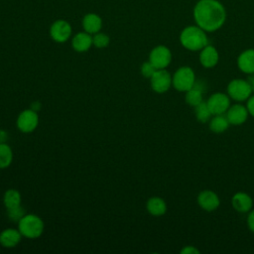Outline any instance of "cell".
<instances>
[{
	"instance_id": "13",
	"label": "cell",
	"mask_w": 254,
	"mask_h": 254,
	"mask_svg": "<svg viewBox=\"0 0 254 254\" xmlns=\"http://www.w3.org/2000/svg\"><path fill=\"white\" fill-rule=\"evenodd\" d=\"M198 60L203 67L212 68L218 64L219 54L213 46L206 45L203 49L199 51Z\"/></svg>"
},
{
	"instance_id": "34",
	"label": "cell",
	"mask_w": 254,
	"mask_h": 254,
	"mask_svg": "<svg viewBox=\"0 0 254 254\" xmlns=\"http://www.w3.org/2000/svg\"><path fill=\"white\" fill-rule=\"evenodd\" d=\"M0 245H1V244H0Z\"/></svg>"
},
{
	"instance_id": "33",
	"label": "cell",
	"mask_w": 254,
	"mask_h": 254,
	"mask_svg": "<svg viewBox=\"0 0 254 254\" xmlns=\"http://www.w3.org/2000/svg\"><path fill=\"white\" fill-rule=\"evenodd\" d=\"M247 80H248V82H249V84H250V86L252 88V92L254 93V73L253 74H249Z\"/></svg>"
},
{
	"instance_id": "23",
	"label": "cell",
	"mask_w": 254,
	"mask_h": 254,
	"mask_svg": "<svg viewBox=\"0 0 254 254\" xmlns=\"http://www.w3.org/2000/svg\"><path fill=\"white\" fill-rule=\"evenodd\" d=\"M194 108V115L198 122L200 123H207L209 122L210 118L213 116L210 109L207 106L206 101H202L198 105H196Z\"/></svg>"
},
{
	"instance_id": "3",
	"label": "cell",
	"mask_w": 254,
	"mask_h": 254,
	"mask_svg": "<svg viewBox=\"0 0 254 254\" xmlns=\"http://www.w3.org/2000/svg\"><path fill=\"white\" fill-rule=\"evenodd\" d=\"M44 221L36 214H25L18 221V229L22 236L30 239L40 237L44 232Z\"/></svg>"
},
{
	"instance_id": "7",
	"label": "cell",
	"mask_w": 254,
	"mask_h": 254,
	"mask_svg": "<svg viewBox=\"0 0 254 254\" xmlns=\"http://www.w3.org/2000/svg\"><path fill=\"white\" fill-rule=\"evenodd\" d=\"M206 103L212 115L225 114L230 106V97L227 93L214 92L207 98Z\"/></svg>"
},
{
	"instance_id": "10",
	"label": "cell",
	"mask_w": 254,
	"mask_h": 254,
	"mask_svg": "<svg viewBox=\"0 0 254 254\" xmlns=\"http://www.w3.org/2000/svg\"><path fill=\"white\" fill-rule=\"evenodd\" d=\"M71 35V26L64 20L55 21L50 28V36L57 43L66 42Z\"/></svg>"
},
{
	"instance_id": "28",
	"label": "cell",
	"mask_w": 254,
	"mask_h": 254,
	"mask_svg": "<svg viewBox=\"0 0 254 254\" xmlns=\"http://www.w3.org/2000/svg\"><path fill=\"white\" fill-rule=\"evenodd\" d=\"M247 225L251 232L254 233V209H251L247 215Z\"/></svg>"
},
{
	"instance_id": "17",
	"label": "cell",
	"mask_w": 254,
	"mask_h": 254,
	"mask_svg": "<svg viewBox=\"0 0 254 254\" xmlns=\"http://www.w3.org/2000/svg\"><path fill=\"white\" fill-rule=\"evenodd\" d=\"M22 234L19 229L6 228L0 233V244L6 248H13L21 241Z\"/></svg>"
},
{
	"instance_id": "4",
	"label": "cell",
	"mask_w": 254,
	"mask_h": 254,
	"mask_svg": "<svg viewBox=\"0 0 254 254\" xmlns=\"http://www.w3.org/2000/svg\"><path fill=\"white\" fill-rule=\"evenodd\" d=\"M195 73L190 66L184 65L179 67L172 76V83L176 90L187 92L195 83Z\"/></svg>"
},
{
	"instance_id": "2",
	"label": "cell",
	"mask_w": 254,
	"mask_h": 254,
	"mask_svg": "<svg viewBox=\"0 0 254 254\" xmlns=\"http://www.w3.org/2000/svg\"><path fill=\"white\" fill-rule=\"evenodd\" d=\"M180 43L188 51L198 52L208 45L206 32L195 26H188L180 34Z\"/></svg>"
},
{
	"instance_id": "32",
	"label": "cell",
	"mask_w": 254,
	"mask_h": 254,
	"mask_svg": "<svg viewBox=\"0 0 254 254\" xmlns=\"http://www.w3.org/2000/svg\"><path fill=\"white\" fill-rule=\"evenodd\" d=\"M40 108H41V103H40V101H34V102H32V104H31V109L32 110H34V111H39L40 110Z\"/></svg>"
},
{
	"instance_id": "15",
	"label": "cell",
	"mask_w": 254,
	"mask_h": 254,
	"mask_svg": "<svg viewBox=\"0 0 254 254\" xmlns=\"http://www.w3.org/2000/svg\"><path fill=\"white\" fill-rule=\"evenodd\" d=\"M237 66L248 75L254 73V49H247L238 56Z\"/></svg>"
},
{
	"instance_id": "6",
	"label": "cell",
	"mask_w": 254,
	"mask_h": 254,
	"mask_svg": "<svg viewBox=\"0 0 254 254\" xmlns=\"http://www.w3.org/2000/svg\"><path fill=\"white\" fill-rule=\"evenodd\" d=\"M149 61L157 69H164L168 67L172 62V53L168 47L159 45L150 52Z\"/></svg>"
},
{
	"instance_id": "31",
	"label": "cell",
	"mask_w": 254,
	"mask_h": 254,
	"mask_svg": "<svg viewBox=\"0 0 254 254\" xmlns=\"http://www.w3.org/2000/svg\"><path fill=\"white\" fill-rule=\"evenodd\" d=\"M8 140V133L5 130L0 129V143H6Z\"/></svg>"
},
{
	"instance_id": "20",
	"label": "cell",
	"mask_w": 254,
	"mask_h": 254,
	"mask_svg": "<svg viewBox=\"0 0 254 254\" xmlns=\"http://www.w3.org/2000/svg\"><path fill=\"white\" fill-rule=\"evenodd\" d=\"M82 27L88 34H95L100 31L102 27V20L97 14L88 13L82 19Z\"/></svg>"
},
{
	"instance_id": "26",
	"label": "cell",
	"mask_w": 254,
	"mask_h": 254,
	"mask_svg": "<svg viewBox=\"0 0 254 254\" xmlns=\"http://www.w3.org/2000/svg\"><path fill=\"white\" fill-rule=\"evenodd\" d=\"M7 214L10 220L12 221H16L18 222L26 213H25V209L19 205L16 207H12V208H8L7 209Z\"/></svg>"
},
{
	"instance_id": "18",
	"label": "cell",
	"mask_w": 254,
	"mask_h": 254,
	"mask_svg": "<svg viewBox=\"0 0 254 254\" xmlns=\"http://www.w3.org/2000/svg\"><path fill=\"white\" fill-rule=\"evenodd\" d=\"M71 46L78 53L86 52L92 46V37L87 32L77 33L71 40Z\"/></svg>"
},
{
	"instance_id": "19",
	"label": "cell",
	"mask_w": 254,
	"mask_h": 254,
	"mask_svg": "<svg viewBox=\"0 0 254 254\" xmlns=\"http://www.w3.org/2000/svg\"><path fill=\"white\" fill-rule=\"evenodd\" d=\"M146 208L153 216H162L167 211V203L160 196H152L147 200Z\"/></svg>"
},
{
	"instance_id": "29",
	"label": "cell",
	"mask_w": 254,
	"mask_h": 254,
	"mask_svg": "<svg viewBox=\"0 0 254 254\" xmlns=\"http://www.w3.org/2000/svg\"><path fill=\"white\" fill-rule=\"evenodd\" d=\"M181 253H184V254H199L200 251L194 247V246H185L182 250H181Z\"/></svg>"
},
{
	"instance_id": "30",
	"label": "cell",
	"mask_w": 254,
	"mask_h": 254,
	"mask_svg": "<svg viewBox=\"0 0 254 254\" xmlns=\"http://www.w3.org/2000/svg\"><path fill=\"white\" fill-rule=\"evenodd\" d=\"M246 107L248 109L249 115L254 117V93L247 99V103H246Z\"/></svg>"
},
{
	"instance_id": "5",
	"label": "cell",
	"mask_w": 254,
	"mask_h": 254,
	"mask_svg": "<svg viewBox=\"0 0 254 254\" xmlns=\"http://www.w3.org/2000/svg\"><path fill=\"white\" fill-rule=\"evenodd\" d=\"M227 94L230 99L237 102L247 101V99L253 94L252 88L247 79L234 78L227 84Z\"/></svg>"
},
{
	"instance_id": "14",
	"label": "cell",
	"mask_w": 254,
	"mask_h": 254,
	"mask_svg": "<svg viewBox=\"0 0 254 254\" xmlns=\"http://www.w3.org/2000/svg\"><path fill=\"white\" fill-rule=\"evenodd\" d=\"M231 204L236 211L246 213L252 209L253 199L248 193L244 191H238L233 194L231 198Z\"/></svg>"
},
{
	"instance_id": "12",
	"label": "cell",
	"mask_w": 254,
	"mask_h": 254,
	"mask_svg": "<svg viewBox=\"0 0 254 254\" xmlns=\"http://www.w3.org/2000/svg\"><path fill=\"white\" fill-rule=\"evenodd\" d=\"M225 115L230 125H241L245 123L248 119L249 112L246 105H243L241 103H235L229 106V108L225 112Z\"/></svg>"
},
{
	"instance_id": "11",
	"label": "cell",
	"mask_w": 254,
	"mask_h": 254,
	"mask_svg": "<svg viewBox=\"0 0 254 254\" xmlns=\"http://www.w3.org/2000/svg\"><path fill=\"white\" fill-rule=\"evenodd\" d=\"M196 201L201 209L209 212L217 209L220 205L219 196L211 190H201L196 197Z\"/></svg>"
},
{
	"instance_id": "27",
	"label": "cell",
	"mask_w": 254,
	"mask_h": 254,
	"mask_svg": "<svg viewBox=\"0 0 254 254\" xmlns=\"http://www.w3.org/2000/svg\"><path fill=\"white\" fill-rule=\"evenodd\" d=\"M156 70H157V68L153 65V64L150 61L143 63L141 65V73L144 77L151 78Z\"/></svg>"
},
{
	"instance_id": "25",
	"label": "cell",
	"mask_w": 254,
	"mask_h": 254,
	"mask_svg": "<svg viewBox=\"0 0 254 254\" xmlns=\"http://www.w3.org/2000/svg\"><path fill=\"white\" fill-rule=\"evenodd\" d=\"M94 36L92 37V45L95 46L96 48L99 49H103L105 47H107L109 45V37L104 34V33H100L97 32L95 34H93Z\"/></svg>"
},
{
	"instance_id": "16",
	"label": "cell",
	"mask_w": 254,
	"mask_h": 254,
	"mask_svg": "<svg viewBox=\"0 0 254 254\" xmlns=\"http://www.w3.org/2000/svg\"><path fill=\"white\" fill-rule=\"evenodd\" d=\"M205 86L200 81H195L192 88L186 92L185 100L188 105L191 107H195L199 103L203 101V93L205 91Z\"/></svg>"
},
{
	"instance_id": "9",
	"label": "cell",
	"mask_w": 254,
	"mask_h": 254,
	"mask_svg": "<svg viewBox=\"0 0 254 254\" xmlns=\"http://www.w3.org/2000/svg\"><path fill=\"white\" fill-rule=\"evenodd\" d=\"M39 124V116L36 111L26 109L22 111L17 118V127L23 133L33 132Z\"/></svg>"
},
{
	"instance_id": "8",
	"label": "cell",
	"mask_w": 254,
	"mask_h": 254,
	"mask_svg": "<svg viewBox=\"0 0 254 254\" xmlns=\"http://www.w3.org/2000/svg\"><path fill=\"white\" fill-rule=\"evenodd\" d=\"M150 82L152 89L157 93H165L173 85L172 75L166 68L157 69L150 78Z\"/></svg>"
},
{
	"instance_id": "21",
	"label": "cell",
	"mask_w": 254,
	"mask_h": 254,
	"mask_svg": "<svg viewBox=\"0 0 254 254\" xmlns=\"http://www.w3.org/2000/svg\"><path fill=\"white\" fill-rule=\"evenodd\" d=\"M229 125H230V123L227 120L225 114L213 115L208 122V127H209L210 131L213 133H216V134L225 132L228 129Z\"/></svg>"
},
{
	"instance_id": "24",
	"label": "cell",
	"mask_w": 254,
	"mask_h": 254,
	"mask_svg": "<svg viewBox=\"0 0 254 254\" xmlns=\"http://www.w3.org/2000/svg\"><path fill=\"white\" fill-rule=\"evenodd\" d=\"M13 161V152L9 145L0 143V169L8 168Z\"/></svg>"
},
{
	"instance_id": "1",
	"label": "cell",
	"mask_w": 254,
	"mask_h": 254,
	"mask_svg": "<svg viewBox=\"0 0 254 254\" xmlns=\"http://www.w3.org/2000/svg\"><path fill=\"white\" fill-rule=\"evenodd\" d=\"M193 19L199 28L211 33L223 26L226 11L218 0H199L193 8Z\"/></svg>"
},
{
	"instance_id": "22",
	"label": "cell",
	"mask_w": 254,
	"mask_h": 254,
	"mask_svg": "<svg viewBox=\"0 0 254 254\" xmlns=\"http://www.w3.org/2000/svg\"><path fill=\"white\" fill-rule=\"evenodd\" d=\"M3 202L6 208H12L21 205V194L17 190H7L3 196Z\"/></svg>"
}]
</instances>
